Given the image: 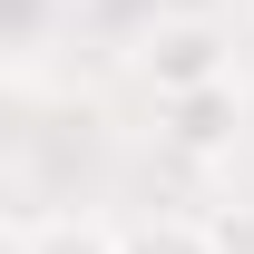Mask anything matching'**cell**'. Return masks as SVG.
Segmentation results:
<instances>
[{
	"label": "cell",
	"instance_id": "obj_3",
	"mask_svg": "<svg viewBox=\"0 0 254 254\" xmlns=\"http://www.w3.org/2000/svg\"><path fill=\"white\" fill-rule=\"evenodd\" d=\"M118 254H225V235L205 215H137L118 225Z\"/></svg>",
	"mask_w": 254,
	"mask_h": 254
},
{
	"label": "cell",
	"instance_id": "obj_6",
	"mask_svg": "<svg viewBox=\"0 0 254 254\" xmlns=\"http://www.w3.org/2000/svg\"><path fill=\"white\" fill-rule=\"evenodd\" d=\"M0 254H30V225L20 215H0Z\"/></svg>",
	"mask_w": 254,
	"mask_h": 254
},
{
	"label": "cell",
	"instance_id": "obj_2",
	"mask_svg": "<svg viewBox=\"0 0 254 254\" xmlns=\"http://www.w3.org/2000/svg\"><path fill=\"white\" fill-rule=\"evenodd\" d=\"M157 137L176 157H195V166L235 157V137H245V78H205V88L157 98Z\"/></svg>",
	"mask_w": 254,
	"mask_h": 254
},
{
	"label": "cell",
	"instance_id": "obj_5",
	"mask_svg": "<svg viewBox=\"0 0 254 254\" xmlns=\"http://www.w3.org/2000/svg\"><path fill=\"white\" fill-rule=\"evenodd\" d=\"M49 20H59V0H0V49H30Z\"/></svg>",
	"mask_w": 254,
	"mask_h": 254
},
{
	"label": "cell",
	"instance_id": "obj_1",
	"mask_svg": "<svg viewBox=\"0 0 254 254\" xmlns=\"http://www.w3.org/2000/svg\"><path fill=\"white\" fill-rule=\"evenodd\" d=\"M127 78H137L147 98H176V88H205V78H235V30L205 20V10L147 20L137 49H127Z\"/></svg>",
	"mask_w": 254,
	"mask_h": 254
},
{
	"label": "cell",
	"instance_id": "obj_4",
	"mask_svg": "<svg viewBox=\"0 0 254 254\" xmlns=\"http://www.w3.org/2000/svg\"><path fill=\"white\" fill-rule=\"evenodd\" d=\"M30 254H118L108 215H30Z\"/></svg>",
	"mask_w": 254,
	"mask_h": 254
}]
</instances>
